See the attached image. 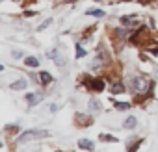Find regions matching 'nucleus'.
Returning <instances> with one entry per match:
<instances>
[{
  "mask_svg": "<svg viewBox=\"0 0 158 152\" xmlns=\"http://www.w3.org/2000/svg\"><path fill=\"white\" fill-rule=\"evenodd\" d=\"M121 24L123 26H136L138 24V17L136 15H125V17H121Z\"/></svg>",
  "mask_w": 158,
  "mask_h": 152,
  "instance_id": "3",
  "label": "nucleus"
},
{
  "mask_svg": "<svg viewBox=\"0 0 158 152\" xmlns=\"http://www.w3.org/2000/svg\"><path fill=\"white\" fill-rule=\"evenodd\" d=\"M115 108H117L119 111H127V110H130V104H128V102H117Z\"/></svg>",
  "mask_w": 158,
  "mask_h": 152,
  "instance_id": "16",
  "label": "nucleus"
},
{
  "mask_svg": "<svg viewBox=\"0 0 158 152\" xmlns=\"http://www.w3.org/2000/svg\"><path fill=\"white\" fill-rule=\"evenodd\" d=\"M24 65H26V67H37V65H39V59H37L35 56H28V58L24 59Z\"/></svg>",
  "mask_w": 158,
  "mask_h": 152,
  "instance_id": "8",
  "label": "nucleus"
},
{
  "mask_svg": "<svg viewBox=\"0 0 158 152\" xmlns=\"http://www.w3.org/2000/svg\"><path fill=\"white\" fill-rule=\"evenodd\" d=\"M15 2H19V0H15Z\"/></svg>",
  "mask_w": 158,
  "mask_h": 152,
  "instance_id": "23",
  "label": "nucleus"
},
{
  "mask_svg": "<svg viewBox=\"0 0 158 152\" xmlns=\"http://www.w3.org/2000/svg\"><path fill=\"white\" fill-rule=\"evenodd\" d=\"M91 87H93L95 91H101V89H104V82H102V80H95V82L91 84Z\"/></svg>",
  "mask_w": 158,
  "mask_h": 152,
  "instance_id": "15",
  "label": "nucleus"
},
{
  "mask_svg": "<svg viewBox=\"0 0 158 152\" xmlns=\"http://www.w3.org/2000/svg\"><path fill=\"white\" fill-rule=\"evenodd\" d=\"M24 87H26V80H17V82L11 84V89H15V91H21Z\"/></svg>",
  "mask_w": 158,
  "mask_h": 152,
  "instance_id": "11",
  "label": "nucleus"
},
{
  "mask_svg": "<svg viewBox=\"0 0 158 152\" xmlns=\"http://www.w3.org/2000/svg\"><path fill=\"white\" fill-rule=\"evenodd\" d=\"M39 82H41V84H45V86H47V84H50V82H52L50 72H45V70H43V72L39 74Z\"/></svg>",
  "mask_w": 158,
  "mask_h": 152,
  "instance_id": "7",
  "label": "nucleus"
},
{
  "mask_svg": "<svg viewBox=\"0 0 158 152\" xmlns=\"http://www.w3.org/2000/svg\"><path fill=\"white\" fill-rule=\"evenodd\" d=\"M50 24H52V19H47L43 24H39V26H37V32H43V30H45V28H48Z\"/></svg>",
  "mask_w": 158,
  "mask_h": 152,
  "instance_id": "18",
  "label": "nucleus"
},
{
  "mask_svg": "<svg viewBox=\"0 0 158 152\" xmlns=\"http://www.w3.org/2000/svg\"><path fill=\"white\" fill-rule=\"evenodd\" d=\"M45 137H48L47 130H26L21 134L17 143H26V141H34V139H45Z\"/></svg>",
  "mask_w": 158,
  "mask_h": 152,
  "instance_id": "1",
  "label": "nucleus"
},
{
  "mask_svg": "<svg viewBox=\"0 0 158 152\" xmlns=\"http://www.w3.org/2000/svg\"><path fill=\"white\" fill-rule=\"evenodd\" d=\"M71 2H76V0H71Z\"/></svg>",
  "mask_w": 158,
  "mask_h": 152,
  "instance_id": "21",
  "label": "nucleus"
},
{
  "mask_svg": "<svg viewBox=\"0 0 158 152\" xmlns=\"http://www.w3.org/2000/svg\"><path fill=\"white\" fill-rule=\"evenodd\" d=\"M11 56H13V58H21V56H23V52H19V50H13V52H11Z\"/></svg>",
  "mask_w": 158,
  "mask_h": 152,
  "instance_id": "20",
  "label": "nucleus"
},
{
  "mask_svg": "<svg viewBox=\"0 0 158 152\" xmlns=\"http://www.w3.org/2000/svg\"><path fill=\"white\" fill-rule=\"evenodd\" d=\"M76 121H80V124H82V126L91 124V119H88V117H86V115H82V113H76Z\"/></svg>",
  "mask_w": 158,
  "mask_h": 152,
  "instance_id": "13",
  "label": "nucleus"
},
{
  "mask_svg": "<svg viewBox=\"0 0 158 152\" xmlns=\"http://www.w3.org/2000/svg\"><path fill=\"white\" fill-rule=\"evenodd\" d=\"M97 2H101V0H97Z\"/></svg>",
  "mask_w": 158,
  "mask_h": 152,
  "instance_id": "22",
  "label": "nucleus"
},
{
  "mask_svg": "<svg viewBox=\"0 0 158 152\" xmlns=\"http://www.w3.org/2000/svg\"><path fill=\"white\" fill-rule=\"evenodd\" d=\"M76 56H78V58H84V56H86V50H84L82 46H78V50H76Z\"/></svg>",
  "mask_w": 158,
  "mask_h": 152,
  "instance_id": "19",
  "label": "nucleus"
},
{
  "mask_svg": "<svg viewBox=\"0 0 158 152\" xmlns=\"http://www.w3.org/2000/svg\"><path fill=\"white\" fill-rule=\"evenodd\" d=\"M136 124H138V121H136V117H128L125 122H123V126L127 128V130H132V128H136Z\"/></svg>",
  "mask_w": 158,
  "mask_h": 152,
  "instance_id": "9",
  "label": "nucleus"
},
{
  "mask_svg": "<svg viewBox=\"0 0 158 152\" xmlns=\"http://www.w3.org/2000/svg\"><path fill=\"white\" fill-rule=\"evenodd\" d=\"M89 110H91V111H95V113H97V111H101V102H99L97 98H91V100H89Z\"/></svg>",
  "mask_w": 158,
  "mask_h": 152,
  "instance_id": "12",
  "label": "nucleus"
},
{
  "mask_svg": "<svg viewBox=\"0 0 158 152\" xmlns=\"http://www.w3.org/2000/svg\"><path fill=\"white\" fill-rule=\"evenodd\" d=\"M112 93H114V95H121V93H125V86H123L121 82L114 84V86H112Z\"/></svg>",
  "mask_w": 158,
  "mask_h": 152,
  "instance_id": "10",
  "label": "nucleus"
},
{
  "mask_svg": "<svg viewBox=\"0 0 158 152\" xmlns=\"http://www.w3.org/2000/svg\"><path fill=\"white\" fill-rule=\"evenodd\" d=\"M132 87H134V91H136V93L143 95V93H147V91H149L151 84H149V80H147V78H143V76H134V78H132Z\"/></svg>",
  "mask_w": 158,
  "mask_h": 152,
  "instance_id": "2",
  "label": "nucleus"
},
{
  "mask_svg": "<svg viewBox=\"0 0 158 152\" xmlns=\"http://www.w3.org/2000/svg\"><path fill=\"white\" fill-rule=\"evenodd\" d=\"M104 59H106V58H104V54L101 52V54H99V56L93 59V63H91V69H101V67H102V63H104Z\"/></svg>",
  "mask_w": 158,
  "mask_h": 152,
  "instance_id": "5",
  "label": "nucleus"
},
{
  "mask_svg": "<svg viewBox=\"0 0 158 152\" xmlns=\"http://www.w3.org/2000/svg\"><path fill=\"white\" fill-rule=\"evenodd\" d=\"M101 141H110V143H115L117 139H115L114 135H110V134H101Z\"/></svg>",
  "mask_w": 158,
  "mask_h": 152,
  "instance_id": "17",
  "label": "nucleus"
},
{
  "mask_svg": "<svg viewBox=\"0 0 158 152\" xmlns=\"http://www.w3.org/2000/svg\"><path fill=\"white\" fill-rule=\"evenodd\" d=\"M78 146L84 148V150H93L95 148V143L93 141H88V139H80V141H78Z\"/></svg>",
  "mask_w": 158,
  "mask_h": 152,
  "instance_id": "4",
  "label": "nucleus"
},
{
  "mask_svg": "<svg viewBox=\"0 0 158 152\" xmlns=\"http://www.w3.org/2000/svg\"><path fill=\"white\" fill-rule=\"evenodd\" d=\"M88 15H91V17H104V11L102 10H88Z\"/></svg>",
  "mask_w": 158,
  "mask_h": 152,
  "instance_id": "14",
  "label": "nucleus"
},
{
  "mask_svg": "<svg viewBox=\"0 0 158 152\" xmlns=\"http://www.w3.org/2000/svg\"><path fill=\"white\" fill-rule=\"evenodd\" d=\"M39 100H41V97H39V95H35V93H28V95H26V102H28L30 106H35Z\"/></svg>",
  "mask_w": 158,
  "mask_h": 152,
  "instance_id": "6",
  "label": "nucleus"
}]
</instances>
